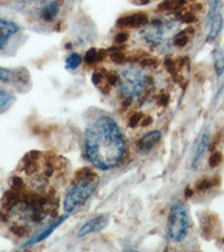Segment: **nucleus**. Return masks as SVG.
I'll return each mask as SVG.
<instances>
[{
  "mask_svg": "<svg viewBox=\"0 0 224 252\" xmlns=\"http://www.w3.org/2000/svg\"><path fill=\"white\" fill-rule=\"evenodd\" d=\"M223 26V19L222 16L220 14H214L213 18H212L210 32H209V40H214L218 37L220 32L222 31Z\"/></svg>",
  "mask_w": 224,
  "mask_h": 252,
  "instance_id": "14",
  "label": "nucleus"
},
{
  "mask_svg": "<svg viewBox=\"0 0 224 252\" xmlns=\"http://www.w3.org/2000/svg\"><path fill=\"white\" fill-rule=\"evenodd\" d=\"M105 56L103 51H96V48H90V50L85 53L84 56V61L85 63L91 65L97 62H101Z\"/></svg>",
  "mask_w": 224,
  "mask_h": 252,
  "instance_id": "16",
  "label": "nucleus"
},
{
  "mask_svg": "<svg viewBox=\"0 0 224 252\" xmlns=\"http://www.w3.org/2000/svg\"><path fill=\"white\" fill-rule=\"evenodd\" d=\"M152 123H153L152 117H144V118H142V119H141L140 125L142 126V127H148L149 125H152Z\"/></svg>",
  "mask_w": 224,
  "mask_h": 252,
  "instance_id": "31",
  "label": "nucleus"
},
{
  "mask_svg": "<svg viewBox=\"0 0 224 252\" xmlns=\"http://www.w3.org/2000/svg\"><path fill=\"white\" fill-rule=\"evenodd\" d=\"M110 59H111L113 63L118 64V65L125 64L128 61L127 55H126L125 53H122V52H113V53H111V54H110Z\"/></svg>",
  "mask_w": 224,
  "mask_h": 252,
  "instance_id": "21",
  "label": "nucleus"
},
{
  "mask_svg": "<svg viewBox=\"0 0 224 252\" xmlns=\"http://www.w3.org/2000/svg\"><path fill=\"white\" fill-rule=\"evenodd\" d=\"M11 232H13L15 235H17V237H24V235L27 234L28 230L24 225L16 224L15 226L11 227Z\"/></svg>",
  "mask_w": 224,
  "mask_h": 252,
  "instance_id": "27",
  "label": "nucleus"
},
{
  "mask_svg": "<svg viewBox=\"0 0 224 252\" xmlns=\"http://www.w3.org/2000/svg\"><path fill=\"white\" fill-rule=\"evenodd\" d=\"M59 11H60V1L59 0H54V1L47 3L46 6L43 7V9L40 10V18L46 23L53 22L56 16H58Z\"/></svg>",
  "mask_w": 224,
  "mask_h": 252,
  "instance_id": "10",
  "label": "nucleus"
},
{
  "mask_svg": "<svg viewBox=\"0 0 224 252\" xmlns=\"http://www.w3.org/2000/svg\"><path fill=\"white\" fill-rule=\"evenodd\" d=\"M10 76H11L10 70L0 66V81H1V82H7V81H9Z\"/></svg>",
  "mask_w": 224,
  "mask_h": 252,
  "instance_id": "29",
  "label": "nucleus"
},
{
  "mask_svg": "<svg viewBox=\"0 0 224 252\" xmlns=\"http://www.w3.org/2000/svg\"><path fill=\"white\" fill-rule=\"evenodd\" d=\"M169 102V94L167 92H160L157 96V104L160 105V107H166Z\"/></svg>",
  "mask_w": 224,
  "mask_h": 252,
  "instance_id": "26",
  "label": "nucleus"
},
{
  "mask_svg": "<svg viewBox=\"0 0 224 252\" xmlns=\"http://www.w3.org/2000/svg\"><path fill=\"white\" fill-rule=\"evenodd\" d=\"M85 155L96 167L107 170L116 167L124 157L125 138L112 118L100 117L85 131Z\"/></svg>",
  "mask_w": 224,
  "mask_h": 252,
  "instance_id": "1",
  "label": "nucleus"
},
{
  "mask_svg": "<svg viewBox=\"0 0 224 252\" xmlns=\"http://www.w3.org/2000/svg\"><path fill=\"white\" fill-rule=\"evenodd\" d=\"M19 26L11 20L0 18V51H2L8 44V40L16 32H18Z\"/></svg>",
  "mask_w": 224,
  "mask_h": 252,
  "instance_id": "6",
  "label": "nucleus"
},
{
  "mask_svg": "<svg viewBox=\"0 0 224 252\" xmlns=\"http://www.w3.org/2000/svg\"><path fill=\"white\" fill-rule=\"evenodd\" d=\"M14 96L9 92L6 91L5 89L0 88V115L7 111L13 103Z\"/></svg>",
  "mask_w": 224,
  "mask_h": 252,
  "instance_id": "15",
  "label": "nucleus"
},
{
  "mask_svg": "<svg viewBox=\"0 0 224 252\" xmlns=\"http://www.w3.org/2000/svg\"><path fill=\"white\" fill-rule=\"evenodd\" d=\"M213 59H214V68L217 71L218 76H221L224 72V54L221 50H217L213 53Z\"/></svg>",
  "mask_w": 224,
  "mask_h": 252,
  "instance_id": "17",
  "label": "nucleus"
},
{
  "mask_svg": "<svg viewBox=\"0 0 224 252\" xmlns=\"http://www.w3.org/2000/svg\"><path fill=\"white\" fill-rule=\"evenodd\" d=\"M140 63L144 67H148V68H155L158 66V61L152 58V56H146V58L140 60Z\"/></svg>",
  "mask_w": 224,
  "mask_h": 252,
  "instance_id": "23",
  "label": "nucleus"
},
{
  "mask_svg": "<svg viewBox=\"0 0 224 252\" xmlns=\"http://www.w3.org/2000/svg\"><path fill=\"white\" fill-rule=\"evenodd\" d=\"M121 92L127 100L137 99V97L145 96L149 92L148 87L152 83L149 76L137 68H126L121 71L119 75V82Z\"/></svg>",
  "mask_w": 224,
  "mask_h": 252,
  "instance_id": "3",
  "label": "nucleus"
},
{
  "mask_svg": "<svg viewBox=\"0 0 224 252\" xmlns=\"http://www.w3.org/2000/svg\"><path fill=\"white\" fill-rule=\"evenodd\" d=\"M192 32H193L192 28H189V30L178 32V34L174 37V45L177 46V47L186 46V44L189 43L190 36H191V34H192Z\"/></svg>",
  "mask_w": 224,
  "mask_h": 252,
  "instance_id": "18",
  "label": "nucleus"
},
{
  "mask_svg": "<svg viewBox=\"0 0 224 252\" xmlns=\"http://www.w3.org/2000/svg\"><path fill=\"white\" fill-rule=\"evenodd\" d=\"M185 1L186 0H162L157 6V9L160 11H165V13L176 11L184 6Z\"/></svg>",
  "mask_w": 224,
  "mask_h": 252,
  "instance_id": "13",
  "label": "nucleus"
},
{
  "mask_svg": "<svg viewBox=\"0 0 224 252\" xmlns=\"http://www.w3.org/2000/svg\"><path fill=\"white\" fill-rule=\"evenodd\" d=\"M145 39L147 40V43L152 44V45H158L161 43L162 40V31L158 25H154L152 27L147 28L144 31Z\"/></svg>",
  "mask_w": 224,
  "mask_h": 252,
  "instance_id": "11",
  "label": "nucleus"
},
{
  "mask_svg": "<svg viewBox=\"0 0 224 252\" xmlns=\"http://www.w3.org/2000/svg\"><path fill=\"white\" fill-rule=\"evenodd\" d=\"M148 23V17L145 13H134L131 15L124 16L118 19L117 24L120 27L127 28H140Z\"/></svg>",
  "mask_w": 224,
  "mask_h": 252,
  "instance_id": "7",
  "label": "nucleus"
},
{
  "mask_svg": "<svg viewBox=\"0 0 224 252\" xmlns=\"http://www.w3.org/2000/svg\"><path fill=\"white\" fill-rule=\"evenodd\" d=\"M67 217H68V215H65V217L61 218L59 221H56L55 223H53V224L48 225V226L46 227V229H45V230L43 231V232H40L39 234L36 235L35 238H32V239L31 240V241H28L27 243H25V245L23 246V248H24V247H25V248H26V247H30V246L35 245V243H38V242H40V241H43V240L46 239V238L48 237V235L52 234V232L56 229V227L62 224V223H63L65 220H66Z\"/></svg>",
  "mask_w": 224,
  "mask_h": 252,
  "instance_id": "9",
  "label": "nucleus"
},
{
  "mask_svg": "<svg viewBox=\"0 0 224 252\" xmlns=\"http://www.w3.org/2000/svg\"><path fill=\"white\" fill-rule=\"evenodd\" d=\"M209 144H210L209 132L203 133L201 139H199L198 144L196 146V150H195V153H194V159H193L194 165H196L199 161V159L203 157V155H204V153L206 152L207 147H209Z\"/></svg>",
  "mask_w": 224,
  "mask_h": 252,
  "instance_id": "12",
  "label": "nucleus"
},
{
  "mask_svg": "<svg viewBox=\"0 0 224 252\" xmlns=\"http://www.w3.org/2000/svg\"><path fill=\"white\" fill-rule=\"evenodd\" d=\"M142 118H144V117H142V115H141L140 112H134V113H132V115L130 116V118H129V121H128L129 127H131V128H136L137 126H139V125H140Z\"/></svg>",
  "mask_w": 224,
  "mask_h": 252,
  "instance_id": "24",
  "label": "nucleus"
},
{
  "mask_svg": "<svg viewBox=\"0 0 224 252\" xmlns=\"http://www.w3.org/2000/svg\"><path fill=\"white\" fill-rule=\"evenodd\" d=\"M160 138L161 133L160 131H157V130L150 131L142 136L140 139L137 141V148L142 153H148L158 144V142H160Z\"/></svg>",
  "mask_w": 224,
  "mask_h": 252,
  "instance_id": "8",
  "label": "nucleus"
},
{
  "mask_svg": "<svg viewBox=\"0 0 224 252\" xmlns=\"http://www.w3.org/2000/svg\"><path fill=\"white\" fill-rule=\"evenodd\" d=\"M108 222L109 219L107 215H97V217L91 219V220H89L88 222H85L84 224L81 226L79 232H77V237L82 238L85 237V235L100 232V231H102L104 227L108 225Z\"/></svg>",
  "mask_w": 224,
  "mask_h": 252,
  "instance_id": "5",
  "label": "nucleus"
},
{
  "mask_svg": "<svg viewBox=\"0 0 224 252\" xmlns=\"http://www.w3.org/2000/svg\"><path fill=\"white\" fill-rule=\"evenodd\" d=\"M129 38V36L127 32H118V34L115 36V42L117 44H119V45H121V44H125L126 42H127Z\"/></svg>",
  "mask_w": 224,
  "mask_h": 252,
  "instance_id": "30",
  "label": "nucleus"
},
{
  "mask_svg": "<svg viewBox=\"0 0 224 252\" xmlns=\"http://www.w3.org/2000/svg\"><path fill=\"white\" fill-rule=\"evenodd\" d=\"M190 229V218L183 203L177 202L172 206L168 218V234L175 242H182Z\"/></svg>",
  "mask_w": 224,
  "mask_h": 252,
  "instance_id": "4",
  "label": "nucleus"
},
{
  "mask_svg": "<svg viewBox=\"0 0 224 252\" xmlns=\"http://www.w3.org/2000/svg\"><path fill=\"white\" fill-rule=\"evenodd\" d=\"M222 160H223L222 154L220 152H215L211 155L210 159H209V164L211 167L214 168V167H218V166L222 162Z\"/></svg>",
  "mask_w": 224,
  "mask_h": 252,
  "instance_id": "22",
  "label": "nucleus"
},
{
  "mask_svg": "<svg viewBox=\"0 0 224 252\" xmlns=\"http://www.w3.org/2000/svg\"><path fill=\"white\" fill-rule=\"evenodd\" d=\"M104 81V74L103 73H100V72H95L92 74V82L96 87H100V84L102 83Z\"/></svg>",
  "mask_w": 224,
  "mask_h": 252,
  "instance_id": "28",
  "label": "nucleus"
},
{
  "mask_svg": "<svg viewBox=\"0 0 224 252\" xmlns=\"http://www.w3.org/2000/svg\"><path fill=\"white\" fill-rule=\"evenodd\" d=\"M177 17L179 20H181V22L185 23V24H192L197 20L194 14H192L191 11H187V10L179 11V13H177Z\"/></svg>",
  "mask_w": 224,
  "mask_h": 252,
  "instance_id": "20",
  "label": "nucleus"
},
{
  "mask_svg": "<svg viewBox=\"0 0 224 252\" xmlns=\"http://www.w3.org/2000/svg\"><path fill=\"white\" fill-rule=\"evenodd\" d=\"M97 184L99 177L95 172H91L90 169H83L80 172L65 195L64 210L70 213L75 207L83 204L96 192Z\"/></svg>",
  "mask_w": 224,
  "mask_h": 252,
  "instance_id": "2",
  "label": "nucleus"
},
{
  "mask_svg": "<svg viewBox=\"0 0 224 252\" xmlns=\"http://www.w3.org/2000/svg\"><path fill=\"white\" fill-rule=\"evenodd\" d=\"M213 186V183L210 180V178H202L196 183V189L202 192V190H206L211 189Z\"/></svg>",
  "mask_w": 224,
  "mask_h": 252,
  "instance_id": "25",
  "label": "nucleus"
},
{
  "mask_svg": "<svg viewBox=\"0 0 224 252\" xmlns=\"http://www.w3.org/2000/svg\"><path fill=\"white\" fill-rule=\"evenodd\" d=\"M82 63V58H81L80 54L77 53H71L70 55L67 56L66 61H65V67L67 70H75Z\"/></svg>",
  "mask_w": 224,
  "mask_h": 252,
  "instance_id": "19",
  "label": "nucleus"
}]
</instances>
